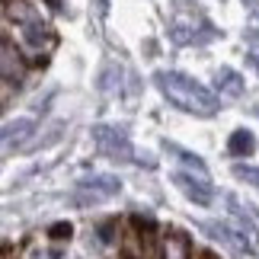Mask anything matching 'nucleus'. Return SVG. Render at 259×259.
Returning <instances> with one entry per match:
<instances>
[{
  "label": "nucleus",
  "instance_id": "nucleus-1",
  "mask_svg": "<svg viewBox=\"0 0 259 259\" xmlns=\"http://www.w3.org/2000/svg\"><path fill=\"white\" fill-rule=\"evenodd\" d=\"M4 29L10 42H16V52L29 61H38L55 45V32L45 26L42 10L29 0H4Z\"/></svg>",
  "mask_w": 259,
  "mask_h": 259
},
{
  "label": "nucleus",
  "instance_id": "nucleus-2",
  "mask_svg": "<svg viewBox=\"0 0 259 259\" xmlns=\"http://www.w3.org/2000/svg\"><path fill=\"white\" fill-rule=\"evenodd\" d=\"M157 83H160L163 96L170 99L173 106H179L183 112H192V115H214L218 112V96L208 93V90L202 83H195L192 77L157 74Z\"/></svg>",
  "mask_w": 259,
  "mask_h": 259
},
{
  "label": "nucleus",
  "instance_id": "nucleus-3",
  "mask_svg": "<svg viewBox=\"0 0 259 259\" xmlns=\"http://www.w3.org/2000/svg\"><path fill=\"white\" fill-rule=\"evenodd\" d=\"M122 183H118L115 176H93V179H83L80 183V192H77V205H90V202H106V198H112Z\"/></svg>",
  "mask_w": 259,
  "mask_h": 259
},
{
  "label": "nucleus",
  "instance_id": "nucleus-4",
  "mask_svg": "<svg viewBox=\"0 0 259 259\" xmlns=\"http://www.w3.org/2000/svg\"><path fill=\"white\" fill-rule=\"evenodd\" d=\"M93 135H96V144L103 147L109 157H122V160L132 157V144H128V138L118 132V128H96Z\"/></svg>",
  "mask_w": 259,
  "mask_h": 259
},
{
  "label": "nucleus",
  "instance_id": "nucleus-5",
  "mask_svg": "<svg viewBox=\"0 0 259 259\" xmlns=\"http://www.w3.org/2000/svg\"><path fill=\"white\" fill-rule=\"evenodd\" d=\"M173 179H176V186L183 189V192L192 198V202H198V205H211L214 192H211V186H208L205 179H192V176H186V173H176Z\"/></svg>",
  "mask_w": 259,
  "mask_h": 259
},
{
  "label": "nucleus",
  "instance_id": "nucleus-6",
  "mask_svg": "<svg viewBox=\"0 0 259 259\" xmlns=\"http://www.w3.org/2000/svg\"><path fill=\"white\" fill-rule=\"evenodd\" d=\"M160 259H192V246H189V237L170 231L160 243Z\"/></svg>",
  "mask_w": 259,
  "mask_h": 259
},
{
  "label": "nucleus",
  "instance_id": "nucleus-7",
  "mask_svg": "<svg viewBox=\"0 0 259 259\" xmlns=\"http://www.w3.org/2000/svg\"><path fill=\"white\" fill-rule=\"evenodd\" d=\"M23 52H13V42L4 38V83L10 87L13 80H19V74H23Z\"/></svg>",
  "mask_w": 259,
  "mask_h": 259
},
{
  "label": "nucleus",
  "instance_id": "nucleus-8",
  "mask_svg": "<svg viewBox=\"0 0 259 259\" xmlns=\"http://www.w3.org/2000/svg\"><path fill=\"white\" fill-rule=\"evenodd\" d=\"M253 151H256V138L250 132H234V138H231V154L243 157V154H253Z\"/></svg>",
  "mask_w": 259,
  "mask_h": 259
},
{
  "label": "nucleus",
  "instance_id": "nucleus-9",
  "mask_svg": "<svg viewBox=\"0 0 259 259\" xmlns=\"http://www.w3.org/2000/svg\"><path fill=\"white\" fill-rule=\"evenodd\" d=\"M29 132H32V122H19L16 128L7 125V128H4V144L13 141V135H16V141H23V135H29Z\"/></svg>",
  "mask_w": 259,
  "mask_h": 259
},
{
  "label": "nucleus",
  "instance_id": "nucleus-10",
  "mask_svg": "<svg viewBox=\"0 0 259 259\" xmlns=\"http://www.w3.org/2000/svg\"><path fill=\"white\" fill-rule=\"evenodd\" d=\"M234 173L240 176V179H246V183L259 186V170H253V166H234Z\"/></svg>",
  "mask_w": 259,
  "mask_h": 259
},
{
  "label": "nucleus",
  "instance_id": "nucleus-11",
  "mask_svg": "<svg viewBox=\"0 0 259 259\" xmlns=\"http://www.w3.org/2000/svg\"><path fill=\"white\" fill-rule=\"evenodd\" d=\"M52 237H71V224H58V227H52Z\"/></svg>",
  "mask_w": 259,
  "mask_h": 259
}]
</instances>
